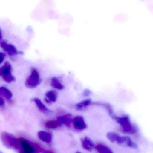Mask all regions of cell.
Returning <instances> with one entry per match:
<instances>
[{
	"label": "cell",
	"instance_id": "2",
	"mask_svg": "<svg viewBox=\"0 0 153 153\" xmlns=\"http://www.w3.org/2000/svg\"><path fill=\"white\" fill-rule=\"evenodd\" d=\"M0 138L3 145L9 149L18 150L19 145V139L8 132H3L0 134Z\"/></svg>",
	"mask_w": 153,
	"mask_h": 153
},
{
	"label": "cell",
	"instance_id": "17",
	"mask_svg": "<svg viewBox=\"0 0 153 153\" xmlns=\"http://www.w3.org/2000/svg\"><path fill=\"white\" fill-rule=\"evenodd\" d=\"M51 86L53 87L54 88L56 89L62 90L63 89L64 86L61 83L59 80L56 78V77H53L51 80Z\"/></svg>",
	"mask_w": 153,
	"mask_h": 153
},
{
	"label": "cell",
	"instance_id": "23",
	"mask_svg": "<svg viewBox=\"0 0 153 153\" xmlns=\"http://www.w3.org/2000/svg\"><path fill=\"white\" fill-rule=\"evenodd\" d=\"M1 38H2L1 35V31H0V40H1Z\"/></svg>",
	"mask_w": 153,
	"mask_h": 153
},
{
	"label": "cell",
	"instance_id": "22",
	"mask_svg": "<svg viewBox=\"0 0 153 153\" xmlns=\"http://www.w3.org/2000/svg\"><path fill=\"white\" fill-rule=\"evenodd\" d=\"M42 153H54L52 151H48V150H45L43 151Z\"/></svg>",
	"mask_w": 153,
	"mask_h": 153
},
{
	"label": "cell",
	"instance_id": "3",
	"mask_svg": "<svg viewBox=\"0 0 153 153\" xmlns=\"http://www.w3.org/2000/svg\"><path fill=\"white\" fill-rule=\"evenodd\" d=\"M0 76L8 83L12 82L15 80V77L11 74V66L8 62H6L4 66L0 68Z\"/></svg>",
	"mask_w": 153,
	"mask_h": 153
},
{
	"label": "cell",
	"instance_id": "13",
	"mask_svg": "<svg viewBox=\"0 0 153 153\" xmlns=\"http://www.w3.org/2000/svg\"><path fill=\"white\" fill-rule=\"evenodd\" d=\"M0 95L10 100L12 97V94L10 90L4 87H0Z\"/></svg>",
	"mask_w": 153,
	"mask_h": 153
},
{
	"label": "cell",
	"instance_id": "9",
	"mask_svg": "<svg viewBox=\"0 0 153 153\" xmlns=\"http://www.w3.org/2000/svg\"><path fill=\"white\" fill-rule=\"evenodd\" d=\"M81 143L83 148L88 151H91L94 146L93 141L87 137L81 139Z\"/></svg>",
	"mask_w": 153,
	"mask_h": 153
},
{
	"label": "cell",
	"instance_id": "6",
	"mask_svg": "<svg viewBox=\"0 0 153 153\" xmlns=\"http://www.w3.org/2000/svg\"><path fill=\"white\" fill-rule=\"evenodd\" d=\"M107 137L111 142L112 143L116 142L119 144L124 143L126 141V136H120L119 135L114 132L108 133L107 134Z\"/></svg>",
	"mask_w": 153,
	"mask_h": 153
},
{
	"label": "cell",
	"instance_id": "7",
	"mask_svg": "<svg viewBox=\"0 0 153 153\" xmlns=\"http://www.w3.org/2000/svg\"><path fill=\"white\" fill-rule=\"evenodd\" d=\"M0 46L4 49V50L5 51L8 53V54L10 56L16 55L19 53L15 47L12 45L2 42H1Z\"/></svg>",
	"mask_w": 153,
	"mask_h": 153
},
{
	"label": "cell",
	"instance_id": "10",
	"mask_svg": "<svg viewBox=\"0 0 153 153\" xmlns=\"http://www.w3.org/2000/svg\"><path fill=\"white\" fill-rule=\"evenodd\" d=\"M39 138L45 143H50L52 141V135L48 132L45 131H40L38 133Z\"/></svg>",
	"mask_w": 153,
	"mask_h": 153
},
{
	"label": "cell",
	"instance_id": "21",
	"mask_svg": "<svg viewBox=\"0 0 153 153\" xmlns=\"http://www.w3.org/2000/svg\"><path fill=\"white\" fill-rule=\"evenodd\" d=\"M4 104V101L1 98H0V106H2Z\"/></svg>",
	"mask_w": 153,
	"mask_h": 153
},
{
	"label": "cell",
	"instance_id": "12",
	"mask_svg": "<svg viewBox=\"0 0 153 153\" xmlns=\"http://www.w3.org/2000/svg\"><path fill=\"white\" fill-rule=\"evenodd\" d=\"M56 100V94L53 91H49L46 94V98L45 100L48 103H51L55 102Z\"/></svg>",
	"mask_w": 153,
	"mask_h": 153
},
{
	"label": "cell",
	"instance_id": "1",
	"mask_svg": "<svg viewBox=\"0 0 153 153\" xmlns=\"http://www.w3.org/2000/svg\"><path fill=\"white\" fill-rule=\"evenodd\" d=\"M19 139V145L17 150L19 153H39L44 151V149L37 144L22 137Z\"/></svg>",
	"mask_w": 153,
	"mask_h": 153
},
{
	"label": "cell",
	"instance_id": "4",
	"mask_svg": "<svg viewBox=\"0 0 153 153\" xmlns=\"http://www.w3.org/2000/svg\"><path fill=\"white\" fill-rule=\"evenodd\" d=\"M40 82L39 74L36 69L31 71V74L26 80L25 84L28 88H33L37 86Z\"/></svg>",
	"mask_w": 153,
	"mask_h": 153
},
{
	"label": "cell",
	"instance_id": "15",
	"mask_svg": "<svg viewBox=\"0 0 153 153\" xmlns=\"http://www.w3.org/2000/svg\"><path fill=\"white\" fill-rule=\"evenodd\" d=\"M95 148L99 153H113L111 149L103 145H98Z\"/></svg>",
	"mask_w": 153,
	"mask_h": 153
},
{
	"label": "cell",
	"instance_id": "25",
	"mask_svg": "<svg viewBox=\"0 0 153 153\" xmlns=\"http://www.w3.org/2000/svg\"><path fill=\"white\" fill-rule=\"evenodd\" d=\"M0 153H1V152H0Z\"/></svg>",
	"mask_w": 153,
	"mask_h": 153
},
{
	"label": "cell",
	"instance_id": "19",
	"mask_svg": "<svg viewBox=\"0 0 153 153\" xmlns=\"http://www.w3.org/2000/svg\"><path fill=\"white\" fill-rule=\"evenodd\" d=\"M125 143H126L128 146L131 147V148H134V149L137 148V145L134 142L132 141L131 138L128 137L126 136V141H125Z\"/></svg>",
	"mask_w": 153,
	"mask_h": 153
},
{
	"label": "cell",
	"instance_id": "24",
	"mask_svg": "<svg viewBox=\"0 0 153 153\" xmlns=\"http://www.w3.org/2000/svg\"><path fill=\"white\" fill-rule=\"evenodd\" d=\"M76 153H81L79 152H76Z\"/></svg>",
	"mask_w": 153,
	"mask_h": 153
},
{
	"label": "cell",
	"instance_id": "16",
	"mask_svg": "<svg viewBox=\"0 0 153 153\" xmlns=\"http://www.w3.org/2000/svg\"><path fill=\"white\" fill-rule=\"evenodd\" d=\"M57 120H50L45 123V127L50 129H55L60 126Z\"/></svg>",
	"mask_w": 153,
	"mask_h": 153
},
{
	"label": "cell",
	"instance_id": "20",
	"mask_svg": "<svg viewBox=\"0 0 153 153\" xmlns=\"http://www.w3.org/2000/svg\"><path fill=\"white\" fill-rule=\"evenodd\" d=\"M4 57H5V55H4V54L0 52V64L3 62Z\"/></svg>",
	"mask_w": 153,
	"mask_h": 153
},
{
	"label": "cell",
	"instance_id": "18",
	"mask_svg": "<svg viewBox=\"0 0 153 153\" xmlns=\"http://www.w3.org/2000/svg\"><path fill=\"white\" fill-rule=\"evenodd\" d=\"M91 101L90 100H85L83 101L82 102H79L78 104L76 105V108L77 110L83 109L85 108H86L88 105H90L91 103Z\"/></svg>",
	"mask_w": 153,
	"mask_h": 153
},
{
	"label": "cell",
	"instance_id": "8",
	"mask_svg": "<svg viewBox=\"0 0 153 153\" xmlns=\"http://www.w3.org/2000/svg\"><path fill=\"white\" fill-rule=\"evenodd\" d=\"M73 126L76 130H82L85 129L86 125L83 118L80 116L75 117L73 120Z\"/></svg>",
	"mask_w": 153,
	"mask_h": 153
},
{
	"label": "cell",
	"instance_id": "11",
	"mask_svg": "<svg viewBox=\"0 0 153 153\" xmlns=\"http://www.w3.org/2000/svg\"><path fill=\"white\" fill-rule=\"evenodd\" d=\"M57 120L60 125H64L67 126H69L71 123V116L70 115L61 116V117H58Z\"/></svg>",
	"mask_w": 153,
	"mask_h": 153
},
{
	"label": "cell",
	"instance_id": "5",
	"mask_svg": "<svg viewBox=\"0 0 153 153\" xmlns=\"http://www.w3.org/2000/svg\"><path fill=\"white\" fill-rule=\"evenodd\" d=\"M115 120L119 123L123 128V131L128 134H134L136 133V130L133 128L128 119L127 118H120L115 117Z\"/></svg>",
	"mask_w": 153,
	"mask_h": 153
},
{
	"label": "cell",
	"instance_id": "14",
	"mask_svg": "<svg viewBox=\"0 0 153 153\" xmlns=\"http://www.w3.org/2000/svg\"><path fill=\"white\" fill-rule=\"evenodd\" d=\"M33 101L35 102L40 111L44 112V113H47L49 111L48 109L42 103L40 100L37 98H35V99H33Z\"/></svg>",
	"mask_w": 153,
	"mask_h": 153
}]
</instances>
